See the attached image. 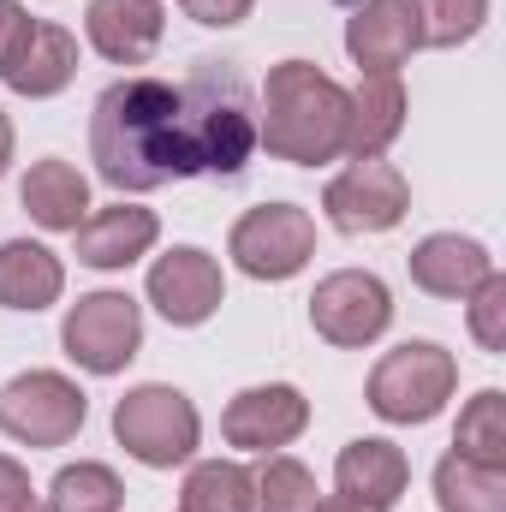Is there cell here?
<instances>
[{
    "instance_id": "obj_20",
    "label": "cell",
    "mask_w": 506,
    "mask_h": 512,
    "mask_svg": "<svg viewBox=\"0 0 506 512\" xmlns=\"http://www.w3.org/2000/svg\"><path fill=\"white\" fill-rule=\"evenodd\" d=\"M72 78H78V36L60 30V24H36V36L24 42V54L6 66V84L18 96H30V102L60 96Z\"/></svg>"
},
{
    "instance_id": "obj_5",
    "label": "cell",
    "mask_w": 506,
    "mask_h": 512,
    "mask_svg": "<svg viewBox=\"0 0 506 512\" xmlns=\"http://www.w3.org/2000/svg\"><path fill=\"white\" fill-rule=\"evenodd\" d=\"M114 435L131 459L155 465V471H173L197 453V435H203V417L197 405L179 393V387H131L126 399L114 405Z\"/></svg>"
},
{
    "instance_id": "obj_1",
    "label": "cell",
    "mask_w": 506,
    "mask_h": 512,
    "mask_svg": "<svg viewBox=\"0 0 506 512\" xmlns=\"http://www.w3.org/2000/svg\"><path fill=\"white\" fill-rule=\"evenodd\" d=\"M90 161L114 191H155L167 179H191V143L179 90L161 78H126L96 96Z\"/></svg>"
},
{
    "instance_id": "obj_29",
    "label": "cell",
    "mask_w": 506,
    "mask_h": 512,
    "mask_svg": "<svg viewBox=\"0 0 506 512\" xmlns=\"http://www.w3.org/2000/svg\"><path fill=\"white\" fill-rule=\"evenodd\" d=\"M36 36V24H30V12L18 6V0H0V78H6V66L24 54V42Z\"/></svg>"
},
{
    "instance_id": "obj_14",
    "label": "cell",
    "mask_w": 506,
    "mask_h": 512,
    "mask_svg": "<svg viewBox=\"0 0 506 512\" xmlns=\"http://www.w3.org/2000/svg\"><path fill=\"white\" fill-rule=\"evenodd\" d=\"M405 126V90L399 72H364V84L346 96V155L376 161Z\"/></svg>"
},
{
    "instance_id": "obj_8",
    "label": "cell",
    "mask_w": 506,
    "mask_h": 512,
    "mask_svg": "<svg viewBox=\"0 0 506 512\" xmlns=\"http://www.w3.org/2000/svg\"><path fill=\"white\" fill-rule=\"evenodd\" d=\"M227 251L251 280H292L316 256V221L292 203H262L233 227Z\"/></svg>"
},
{
    "instance_id": "obj_22",
    "label": "cell",
    "mask_w": 506,
    "mask_h": 512,
    "mask_svg": "<svg viewBox=\"0 0 506 512\" xmlns=\"http://www.w3.org/2000/svg\"><path fill=\"white\" fill-rule=\"evenodd\" d=\"M435 501L441 512H506V471L447 453L435 465Z\"/></svg>"
},
{
    "instance_id": "obj_23",
    "label": "cell",
    "mask_w": 506,
    "mask_h": 512,
    "mask_svg": "<svg viewBox=\"0 0 506 512\" xmlns=\"http://www.w3.org/2000/svg\"><path fill=\"white\" fill-rule=\"evenodd\" d=\"M453 453L471 459V465H495V471H506V393L501 387H483V393L459 411Z\"/></svg>"
},
{
    "instance_id": "obj_19",
    "label": "cell",
    "mask_w": 506,
    "mask_h": 512,
    "mask_svg": "<svg viewBox=\"0 0 506 512\" xmlns=\"http://www.w3.org/2000/svg\"><path fill=\"white\" fill-rule=\"evenodd\" d=\"M18 197H24L30 221L48 227V233H78L84 215H90V179H84L72 161H36V167L24 173Z\"/></svg>"
},
{
    "instance_id": "obj_2",
    "label": "cell",
    "mask_w": 506,
    "mask_h": 512,
    "mask_svg": "<svg viewBox=\"0 0 506 512\" xmlns=\"http://www.w3.org/2000/svg\"><path fill=\"white\" fill-rule=\"evenodd\" d=\"M256 143L292 167H322L346 149V90L310 60H280L262 84Z\"/></svg>"
},
{
    "instance_id": "obj_6",
    "label": "cell",
    "mask_w": 506,
    "mask_h": 512,
    "mask_svg": "<svg viewBox=\"0 0 506 512\" xmlns=\"http://www.w3.org/2000/svg\"><path fill=\"white\" fill-rule=\"evenodd\" d=\"M60 340H66L72 364H84L90 376H114V370H126L131 358H137V346H143V310L126 292H90V298H78L66 310Z\"/></svg>"
},
{
    "instance_id": "obj_11",
    "label": "cell",
    "mask_w": 506,
    "mask_h": 512,
    "mask_svg": "<svg viewBox=\"0 0 506 512\" xmlns=\"http://www.w3.org/2000/svg\"><path fill=\"white\" fill-rule=\"evenodd\" d=\"M227 298V280H221V262L197 245H179L149 268V304L173 322V328H197L221 310Z\"/></svg>"
},
{
    "instance_id": "obj_31",
    "label": "cell",
    "mask_w": 506,
    "mask_h": 512,
    "mask_svg": "<svg viewBox=\"0 0 506 512\" xmlns=\"http://www.w3.org/2000/svg\"><path fill=\"white\" fill-rule=\"evenodd\" d=\"M197 24H209V30H227V24H239L245 12H251L256 0H179Z\"/></svg>"
},
{
    "instance_id": "obj_26",
    "label": "cell",
    "mask_w": 506,
    "mask_h": 512,
    "mask_svg": "<svg viewBox=\"0 0 506 512\" xmlns=\"http://www.w3.org/2000/svg\"><path fill=\"white\" fill-rule=\"evenodd\" d=\"M179 512H251V471L245 465H227V459L197 465L185 477Z\"/></svg>"
},
{
    "instance_id": "obj_9",
    "label": "cell",
    "mask_w": 506,
    "mask_h": 512,
    "mask_svg": "<svg viewBox=\"0 0 506 512\" xmlns=\"http://www.w3.org/2000/svg\"><path fill=\"white\" fill-rule=\"evenodd\" d=\"M322 209H328V221L340 227V233H387V227H399L405 221V209H411V185H405V173L393 167V161H352L340 179H328V191H322Z\"/></svg>"
},
{
    "instance_id": "obj_28",
    "label": "cell",
    "mask_w": 506,
    "mask_h": 512,
    "mask_svg": "<svg viewBox=\"0 0 506 512\" xmlns=\"http://www.w3.org/2000/svg\"><path fill=\"white\" fill-rule=\"evenodd\" d=\"M471 334H477V346L483 352H506V280L501 274H489L477 292H471Z\"/></svg>"
},
{
    "instance_id": "obj_12",
    "label": "cell",
    "mask_w": 506,
    "mask_h": 512,
    "mask_svg": "<svg viewBox=\"0 0 506 512\" xmlns=\"http://www.w3.org/2000/svg\"><path fill=\"white\" fill-rule=\"evenodd\" d=\"M310 423V399L286 382H268V387H245L227 417H221V435L239 447V453H274L286 441H298Z\"/></svg>"
},
{
    "instance_id": "obj_21",
    "label": "cell",
    "mask_w": 506,
    "mask_h": 512,
    "mask_svg": "<svg viewBox=\"0 0 506 512\" xmlns=\"http://www.w3.org/2000/svg\"><path fill=\"white\" fill-rule=\"evenodd\" d=\"M66 286V268L48 245L12 239L0 245V310H48Z\"/></svg>"
},
{
    "instance_id": "obj_16",
    "label": "cell",
    "mask_w": 506,
    "mask_h": 512,
    "mask_svg": "<svg viewBox=\"0 0 506 512\" xmlns=\"http://www.w3.org/2000/svg\"><path fill=\"white\" fill-rule=\"evenodd\" d=\"M84 24H90V42L108 60H120V66H143L155 54L161 30H167V18H161L155 0H90Z\"/></svg>"
},
{
    "instance_id": "obj_13",
    "label": "cell",
    "mask_w": 506,
    "mask_h": 512,
    "mask_svg": "<svg viewBox=\"0 0 506 512\" xmlns=\"http://www.w3.org/2000/svg\"><path fill=\"white\" fill-rule=\"evenodd\" d=\"M423 48L417 36V6L411 0H364L346 24V54L364 72H399Z\"/></svg>"
},
{
    "instance_id": "obj_17",
    "label": "cell",
    "mask_w": 506,
    "mask_h": 512,
    "mask_svg": "<svg viewBox=\"0 0 506 512\" xmlns=\"http://www.w3.org/2000/svg\"><path fill=\"white\" fill-rule=\"evenodd\" d=\"M155 215L149 209H137V203H114V209H96V215H84V227H78V262H90V268H131L137 256L155 245Z\"/></svg>"
},
{
    "instance_id": "obj_32",
    "label": "cell",
    "mask_w": 506,
    "mask_h": 512,
    "mask_svg": "<svg viewBox=\"0 0 506 512\" xmlns=\"http://www.w3.org/2000/svg\"><path fill=\"white\" fill-rule=\"evenodd\" d=\"M316 512H387V507H364L352 495H334V501H316Z\"/></svg>"
},
{
    "instance_id": "obj_15",
    "label": "cell",
    "mask_w": 506,
    "mask_h": 512,
    "mask_svg": "<svg viewBox=\"0 0 506 512\" xmlns=\"http://www.w3.org/2000/svg\"><path fill=\"white\" fill-rule=\"evenodd\" d=\"M489 274H495V256L477 239H459V233H435L411 251V280L429 298H471Z\"/></svg>"
},
{
    "instance_id": "obj_18",
    "label": "cell",
    "mask_w": 506,
    "mask_h": 512,
    "mask_svg": "<svg viewBox=\"0 0 506 512\" xmlns=\"http://www.w3.org/2000/svg\"><path fill=\"white\" fill-rule=\"evenodd\" d=\"M334 483H340V495H352V501H364V507H393L399 495H405V483H411V465H405V453L393 447V441H352V447H340V459H334Z\"/></svg>"
},
{
    "instance_id": "obj_7",
    "label": "cell",
    "mask_w": 506,
    "mask_h": 512,
    "mask_svg": "<svg viewBox=\"0 0 506 512\" xmlns=\"http://www.w3.org/2000/svg\"><path fill=\"white\" fill-rule=\"evenodd\" d=\"M84 393L54 370H30L0 387V429L24 447H66L84 429Z\"/></svg>"
},
{
    "instance_id": "obj_30",
    "label": "cell",
    "mask_w": 506,
    "mask_h": 512,
    "mask_svg": "<svg viewBox=\"0 0 506 512\" xmlns=\"http://www.w3.org/2000/svg\"><path fill=\"white\" fill-rule=\"evenodd\" d=\"M0 512H42V507H36V495H30L24 465H18V459H6V453H0Z\"/></svg>"
},
{
    "instance_id": "obj_10",
    "label": "cell",
    "mask_w": 506,
    "mask_h": 512,
    "mask_svg": "<svg viewBox=\"0 0 506 512\" xmlns=\"http://www.w3.org/2000/svg\"><path fill=\"white\" fill-rule=\"evenodd\" d=\"M387 322H393V298L364 268H340L310 292V328L328 346H370V340H381Z\"/></svg>"
},
{
    "instance_id": "obj_3",
    "label": "cell",
    "mask_w": 506,
    "mask_h": 512,
    "mask_svg": "<svg viewBox=\"0 0 506 512\" xmlns=\"http://www.w3.org/2000/svg\"><path fill=\"white\" fill-rule=\"evenodd\" d=\"M179 108H185V143H191L197 173H239L251 161L256 114H251V90L233 66L197 60L191 84L179 90Z\"/></svg>"
},
{
    "instance_id": "obj_24",
    "label": "cell",
    "mask_w": 506,
    "mask_h": 512,
    "mask_svg": "<svg viewBox=\"0 0 506 512\" xmlns=\"http://www.w3.org/2000/svg\"><path fill=\"white\" fill-rule=\"evenodd\" d=\"M120 501H126L120 477L108 465H90V459L66 465L48 489V512H120Z\"/></svg>"
},
{
    "instance_id": "obj_27",
    "label": "cell",
    "mask_w": 506,
    "mask_h": 512,
    "mask_svg": "<svg viewBox=\"0 0 506 512\" xmlns=\"http://www.w3.org/2000/svg\"><path fill=\"white\" fill-rule=\"evenodd\" d=\"M411 6H417V36L429 48H459L489 18V0H411Z\"/></svg>"
},
{
    "instance_id": "obj_4",
    "label": "cell",
    "mask_w": 506,
    "mask_h": 512,
    "mask_svg": "<svg viewBox=\"0 0 506 512\" xmlns=\"http://www.w3.org/2000/svg\"><path fill=\"white\" fill-rule=\"evenodd\" d=\"M459 387L453 352H441L435 340H405L370 370V411L387 423H429Z\"/></svg>"
},
{
    "instance_id": "obj_25",
    "label": "cell",
    "mask_w": 506,
    "mask_h": 512,
    "mask_svg": "<svg viewBox=\"0 0 506 512\" xmlns=\"http://www.w3.org/2000/svg\"><path fill=\"white\" fill-rule=\"evenodd\" d=\"M251 512H316V477L298 459H262L251 471Z\"/></svg>"
},
{
    "instance_id": "obj_33",
    "label": "cell",
    "mask_w": 506,
    "mask_h": 512,
    "mask_svg": "<svg viewBox=\"0 0 506 512\" xmlns=\"http://www.w3.org/2000/svg\"><path fill=\"white\" fill-rule=\"evenodd\" d=\"M6 161H12V120L0 114V173H6Z\"/></svg>"
}]
</instances>
